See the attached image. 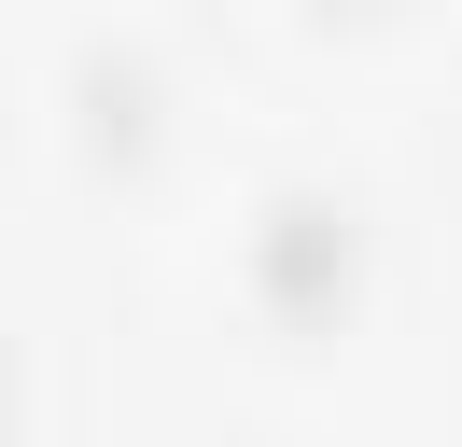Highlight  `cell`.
<instances>
[{
    "label": "cell",
    "mask_w": 462,
    "mask_h": 447,
    "mask_svg": "<svg viewBox=\"0 0 462 447\" xmlns=\"http://www.w3.org/2000/svg\"><path fill=\"white\" fill-rule=\"evenodd\" d=\"M0 433H14V335H0Z\"/></svg>",
    "instance_id": "obj_3"
},
{
    "label": "cell",
    "mask_w": 462,
    "mask_h": 447,
    "mask_svg": "<svg viewBox=\"0 0 462 447\" xmlns=\"http://www.w3.org/2000/svg\"><path fill=\"white\" fill-rule=\"evenodd\" d=\"M350 279H365V224H350L337 196H266L253 210V307L281 335H337Z\"/></svg>",
    "instance_id": "obj_1"
},
{
    "label": "cell",
    "mask_w": 462,
    "mask_h": 447,
    "mask_svg": "<svg viewBox=\"0 0 462 447\" xmlns=\"http://www.w3.org/2000/svg\"><path fill=\"white\" fill-rule=\"evenodd\" d=\"M322 14H378V0H322Z\"/></svg>",
    "instance_id": "obj_4"
},
{
    "label": "cell",
    "mask_w": 462,
    "mask_h": 447,
    "mask_svg": "<svg viewBox=\"0 0 462 447\" xmlns=\"http://www.w3.org/2000/svg\"><path fill=\"white\" fill-rule=\"evenodd\" d=\"M154 112H169V84H154L141 42L70 56V126H85V154H154Z\"/></svg>",
    "instance_id": "obj_2"
}]
</instances>
